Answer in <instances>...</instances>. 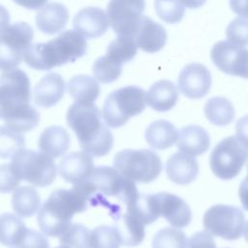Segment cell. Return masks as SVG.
<instances>
[{
    "instance_id": "6da1fadb",
    "label": "cell",
    "mask_w": 248,
    "mask_h": 248,
    "mask_svg": "<svg viewBox=\"0 0 248 248\" xmlns=\"http://www.w3.org/2000/svg\"><path fill=\"white\" fill-rule=\"evenodd\" d=\"M30 80L20 69L3 71L0 75V119L6 126L19 133L33 130L40 121V114L29 102Z\"/></svg>"
},
{
    "instance_id": "7a4b0ae2",
    "label": "cell",
    "mask_w": 248,
    "mask_h": 248,
    "mask_svg": "<svg viewBox=\"0 0 248 248\" xmlns=\"http://www.w3.org/2000/svg\"><path fill=\"white\" fill-rule=\"evenodd\" d=\"M74 187L86 199L88 205H102L109 210L113 219L138 196L136 182L115 168H95L90 178Z\"/></svg>"
},
{
    "instance_id": "3957f363",
    "label": "cell",
    "mask_w": 248,
    "mask_h": 248,
    "mask_svg": "<svg viewBox=\"0 0 248 248\" xmlns=\"http://www.w3.org/2000/svg\"><path fill=\"white\" fill-rule=\"evenodd\" d=\"M102 118L98 107L90 102H75L67 111V124L80 148L92 157L107 155L113 145V136Z\"/></svg>"
},
{
    "instance_id": "277c9868",
    "label": "cell",
    "mask_w": 248,
    "mask_h": 248,
    "mask_svg": "<svg viewBox=\"0 0 248 248\" xmlns=\"http://www.w3.org/2000/svg\"><path fill=\"white\" fill-rule=\"evenodd\" d=\"M87 50L83 36L74 30L61 32L46 43L31 44L23 59L26 65L38 71H48L54 67L75 62Z\"/></svg>"
},
{
    "instance_id": "5b68a950",
    "label": "cell",
    "mask_w": 248,
    "mask_h": 248,
    "mask_svg": "<svg viewBox=\"0 0 248 248\" xmlns=\"http://www.w3.org/2000/svg\"><path fill=\"white\" fill-rule=\"evenodd\" d=\"M87 207V201L75 187L55 190L39 210V227L46 235L59 237L70 226L74 215Z\"/></svg>"
},
{
    "instance_id": "8992f818",
    "label": "cell",
    "mask_w": 248,
    "mask_h": 248,
    "mask_svg": "<svg viewBox=\"0 0 248 248\" xmlns=\"http://www.w3.org/2000/svg\"><path fill=\"white\" fill-rule=\"evenodd\" d=\"M146 106L145 92L136 85H128L112 91L108 95L102 110L107 126L119 128L128 120L141 113Z\"/></svg>"
},
{
    "instance_id": "52a82bcc",
    "label": "cell",
    "mask_w": 248,
    "mask_h": 248,
    "mask_svg": "<svg viewBox=\"0 0 248 248\" xmlns=\"http://www.w3.org/2000/svg\"><path fill=\"white\" fill-rule=\"evenodd\" d=\"M114 168L134 182L149 183L162 171V161L158 154L149 149H125L113 160Z\"/></svg>"
},
{
    "instance_id": "ba28073f",
    "label": "cell",
    "mask_w": 248,
    "mask_h": 248,
    "mask_svg": "<svg viewBox=\"0 0 248 248\" xmlns=\"http://www.w3.org/2000/svg\"><path fill=\"white\" fill-rule=\"evenodd\" d=\"M12 159L21 180L37 187L48 186L56 178L57 167L53 158L42 151L22 149Z\"/></svg>"
},
{
    "instance_id": "9c48e42d",
    "label": "cell",
    "mask_w": 248,
    "mask_h": 248,
    "mask_svg": "<svg viewBox=\"0 0 248 248\" xmlns=\"http://www.w3.org/2000/svg\"><path fill=\"white\" fill-rule=\"evenodd\" d=\"M248 161V148L235 136L228 137L216 144L210 153L209 166L219 178L230 180L239 174Z\"/></svg>"
},
{
    "instance_id": "30bf717a",
    "label": "cell",
    "mask_w": 248,
    "mask_h": 248,
    "mask_svg": "<svg viewBox=\"0 0 248 248\" xmlns=\"http://www.w3.org/2000/svg\"><path fill=\"white\" fill-rule=\"evenodd\" d=\"M202 221L205 231L227 240L238 239L245 225L242 210L228 204H216L209 207L205 211Z\"/></svg>"
},
{
    "instance_id": "8fae6325",
    "label": "cell",
    "mask_w": 248,
    "mask_h": 248,
    "mask_svg": "<svg viewBox=\"0 0 248 248\" xmlns=\"http://www.w3.org/2000/svg\"><path fill=\"white\" fill-rule=\"evenodd\" d=\"M33 38V28L26 22L8 26L0 34V70L8 71L18 66Z\"/></svg>"
},
{
    "instance_id": "7c38bea8",
    "label": "cell",
    "mask_w": 248,
    "mask_h": 248,
    "mask_svg": "<svg viewBox=\"0 0 248 248\" xmlns=\"http://www.w3.org/2000/svg\"><path fill=\"white\" fill-rule=\"evenodd\" d=\"M144 8L145 0H110L107 16L114 33L134 37Z\"/></svg>"
},
{
    "instance_id": "4fadbf2b",
    "label": "cell",
    "mask_w": 248,
    "mask_h": 248,
    "mask_svg": "<svg viewBox=\"0 0 248 248\" xmlns=\"http://www.w3.org/2000/svg\"><path fill=\"white\" fill-rule=\"evenodd\" d=\"M210 58L223 73L248 78V49L244 46L219 41L212 46Z\"/></svg>"
},
{
    "instance_id": "5bb4252c",
    "label": "cell",
    "mask_w": 248,
    "mask_h": 248,
    "mask_svg": "<svg viewBox=\"0 0 248 248\" xmlns=\"http://www.w3.org/2000/svg\"><path fill=\"white\" fill-rule=\"evenodd\" d=\"M179 91L189 99L204 97L211 87V74L201 63H190L179 73L177 78Z\"/></svg>"
},
{
    "instance_id": "9a60e30c",
    "label": "cell",
    "mask_w": 248,
    "mask_h": 248,
    "mask_svg": "<svg viewBox=\"0 0 248 248\" xmlns=\"http://www.w3.org/2000/svg\"><path fill=\"white\" fill-rule=\"evenodd\" d=\"M92 156L84 151L72 152L63 157L58 166L61 177L74 185L88 180L94 170Z\"/></svg>"
},
{
    "instance_id": "2e32d148",
    "label": "cell",
    "mask_w": 248,
    "mask_h": 248,
    "mask_svg": "<svg viewBox=\"0 0 248 248\" xmlns=\"http://www.w3.org/2000/svg\"><path fill=\"white\" fill-rule=\"evenodd\" d=\"M109 26V21L104 10L97 7L83 8L73 19L74 29L87 39L103 36Z\"/></svg>"
},
{
    "instance_id": "e0dca14e",
    "label": "cell",
    "mask_w": 248,
    "mask_h": 248,
    "mask_svg": "<svg viewBox=\"0 0 248 248\" xmlns=\"http://www.w3.org/2000/svg\"><path fill=\"white\" fill-rule=\"evenodd\" d=\"M160 215L175 228H184L192 220V212L188 203L180 197L167 192L157 194Z\"/></svg>"
},
{
    "instance_id": "ac0fdd59",
    "label": "cell",
    "mask_w": 248,
    "mask_h": 248,
    "mask_svg": "<svg viewBox=\"0 0 248 248\" xmlns=\"http://www.w3.org/2000/svg\"><path fill=\"white\" fill-rule=\"evenodd\" d=\"M134 38L138 47L141 50L155 53L165 46L168 35L161 24L146 16H142Z\"/></svg>"
},
{
    "instance_id": "d6986e66",
    "label": "cell",
    "mask_w": 248,
    "mask_h": 248,
    "mask_svg": "<svg viewBox=\"0 0 248 248\" xmlns=\"http://www.w3.org/2000/svg\"><path fill=\"white\" fill-rule=\"evenodd\" d=\"M166 172L169 179L173 183L186 185L197 178L199 165L194 156L184 152H176L168 159Z\"/></svg>"
},
{
    "instance_id": "ffe728a7",
    "label": "cell",
    "mask_w": 248,
    "mask_h": 248,
    "mask_svg": "<svg viewBox=\"0 0 248 248\" xmlns=\"http://www.w3.org/2000/svg\"><path fill=\"white\" fill-rule=\"evenodd\" d=\"M66 83L57 73L44 76L35 85L34 102L41 108H50L56 105L63 97Z\"/></svg>"
},
{
    "instance_id": "44dd1931",
    "label": "cell",
    "mask_w": 248,
    "mask_h": 248,
    "mask_svg": "<svg viewBox=\"0 0 248 248\" xmlns=\"http://www.w3.org/2000/svg\"><path fill=\"white\" fill-rule=\"evenodd\" d=\"M35 20L39 30L47 35H54L65 28L69 20V12L63 4L51 2L37 13Z\"/></svg>"
},
{
    "instance_id": "7402d4cb",
    "label": "cell",
    "mask_w": 248,
    "mask_h": 248,
    "mask_svg": "<svg viewBox=\"0 0 248 248\" xmlns=\"http://www.w3.org/2000/svg\"><path fill=\"white\" fill-rule=\"evenodd\" d=\"M177 148L191 156L206 152L210 146V137L205 129L199 125H187L178 133Z\"/></svg>"
},
{
    "instance_id": "603a6c76",
    "label": "cell",
    "mask_w": 248,
    "mask_h": 248,
    "mask_svg": "<svg viewBox=\"0 0 248 248\" xmlns=\"http://www.w3.org/2000/svg\"><path fill=\"white\" fill-rule=\"evenodd\" d=\"M178 101V91L174 83L161 79L153 83L145 92V102L154 110L165 112L171 109Z\"/></svg>"
},
{
    "instance_id": "cb8c5ba5",
    "label": "cell",
    "mask_w": 248,
    "mask_h": 248,
    "mask_svg": "<svg viewBox=\"0 0 248 248\" xmlns=\"http://www.w3.org/2000/svg\"><path fill=\"white\" fill-rule=\"evenodd\" d=\"M70 136L61 126H50L46 128L38 141L39 149L52 158L64 155L70 147Z\"/></svg>"
},
{
    "instance_id": "d4e9b609",
    "label": "cell",
    "mask_w": 248,
    "mask_h": 248,
    "mask_svg": "<svg viewBox=\"0 0 248 248\" xmlns=\"http://www.w3.org/2000/svg\"><path fill=\"white\" fill-rule=\"evenodd\" d=\"M116 229L121 245L134 247L140 244L145 236L144 224L138 220L133 215L126 213H120L114 218Z\"/></svg>"
},
{
    "instance_id": "484cf974",
    "label": "cell",
    "mask_w": 248,
    "mask_h": 248,
    "mask_svg": "<svg viewBox=\"0 0 248 248\" xmlns=\"http://www.w3.org/2000/svg\"><path fill=\"white\" fill-rule=\"evenodd\" d=\"M178 139V131L168 120L160 119L152 122L146 128L145 140L154 149L163 150L172 146Z\"/></svg>"
},
{
    "instance_id": "4316f807",
    "label": "cell",
    "mask_w": 248,
    "mask_h": 248,
    "mask_svg": "<svg viewBox=\"0 0 248 248\" xmlns=\"http://www.w3.org/2000/svg\"><path fill=\"white\" fill-rule=\"evenodd\" d=\"M126 208V212L136 217L144 225L155 222L161 216L157 194H138Z\"/></svg>"
},
{
    "instance_id": "83f0119b",
    "label": "cell",
    "mask_w": 248,
    "mask_h": 248,
    "mask_svg": "<svg viewBox=\"0 0 248 248\" xmlns=\"http://www.w3.org/2000/svg\"><path fill=\"white\" fill-rule=\"evenodd\" d=\"M11 202L16 215L23 218L35 215L41 205L40 195L32 186L17 187L14 191Z\"/></svg>"
},
{
    "instance_id": "f1b7e54d",
    "label": "cell",
    "mask_w": 248,
    "mask_h": 248,
    "mask_svg": "<svg viewBox=\"0 0 248 248\" xmlns=\"http://www.w3.org/2000/svg\"><path fill=\"white\" fill-rule=\"evenodd\" d=\"M67 88L76 102L93 103L100 95V85L97 79L87 75H78L71 78Z\"/></svg>"
},
{
    "instance_id": "f546056e",
    "label": "cell",
    "mask_w": 248,
    "mask_h": 248,
    "mask_svg": "<svg viewBox=\"0 0 248 248\" xmlns=\"http://www.w3.org/2000/svg\"><path fill=\"white\" fill-rule=\"evenodd\" d=\"M27 228L18 215L3 213L0 215V243L16 248L24 236Z\"/></svg>"
},
{
    "instance_id": "4dcf8cb0",
    "label": "cell",
    "mask_w": 248,
    "mask_h": 248,
    "mask_svg": "<svg viewBox=\"0 0 248 248\" xmlns=\"http://www.w3.org/2000/svg\"><path fill=\"white\" fill-rule=\"evenodd\" d=\"M204 114L208 121L216 126H226L234 118V108L230 100L216 96L210 98L204 105Z\"/></svg>"
},
{
    "instance_id": "1f68e13d",
    "label": "cell",
    "mask_w": 248,
    "mask_h": 248,
    "mask_svg": "<svg viewBox=\"0 0 248 248\" xmlns=\"http://www.w3.org/2000/svg\"><path fill=\"white\" fill-rule=\"evenodd\" d=\"M138 48L133 36H118L108 44L106 56L112 62L122 66L136 56Z\"/></svg>"
},
{
    "instance_id": "d6a6232c",
    "label": "cell",
    "mask_w": 248,
    "mask_h": 248,
    "mask_svg": "<svg viewBox=\"0 0 248 248\" xmlns=\"http://www.w3.org/2000/svg\"><path fill=\"white\" fill-rule=\"evenodd\" d=\"M25 139L22 133L8 126H0V158L12 159L16 153L24 149Z\"/></svg>"
},
{
    "instance_id": "836d02e7",
    "label": "cell",
    "mask_w": 248,
    "mask_h": 248,
    "mask_svg": "<svg viewBox=\"0 0 248 248\" xmlns=\"http://www.w3.org/2000/svg\"><path fill=\"white\" fill-rule=\"evenodd\" d=\"M188 239L178 228H164L152 239V248H187Z\"/></svg>"
},
{
    "instance_id": "e575fe53",
    "label": "cell",
    "mask_w": 248,
    "mask_h": 248,
    "mask_svg": "<svg viewBox=\"0 0 248 248\" xmlns=\"http://www.w3.org/2000/svg\"><path fill=\"white\" fill-rule=\"evenodd\" d=\"M90 232L85 226L71 223L59 236V241L70 248H90Z\"/></svg>"
},
{
    "instance_id": "d590c367",
    "label": "cell",
    "mask_w": 248,
    "mask_h": 248,
    "mask_svg": "<svg viewBox=\"0 0 248 248\" xmlns=\"http://www.w3.org/2000/svg\"><path fill=\"white\" fill-rule=\"evenodd\" d=\"M121 241L114 227L99 226L90 232V248H119Z\"/></svg>"
},
{
    "instance_id": "8d00e7d4",
    "label": "cell",
    "mask_w": 248,
    "mask_h": 248,
    "mask_svg": "<svg viewBox=\"0 0 248 248\" xmlns=\"http://www.w3.org/2000/svg\"><path fill=\"white\" fill-rule=\"evenodd\" d=\"M92 72L94 78L102 83L115 81L122 73V66L112 62L106 55L99 57L93 64Z\"/></svg>"
},
{
    "instance_id": "74e56055",
    "label": "cell",
    "mask_w": 248,
    "mask_h": 248,
    "mask_svg": "<svg viewBox=\"0 0 248 248\" xmlns=\"http://www.w3.org/2000/svg\"><path fill=\"white\" fill-rule=\"evenodd\" d=\"M154 6L158 16L167 23H177L184 16L185 7L179 0H155Z\"/></svg>"
},
{
    "instance_id": "f35d334b",
    "label": "cell",
    "mask_w": 248,
    "mask_h": 248,
    "mask_svg": "<svg viewBox=\"0 0 248 248\" xmlns=\"http://www.w3.org/2000/svg\"><path fill=\"white\" fill-rule=\"evenodd\" d=\"M226 37L233 45L248 46V18L241 16L234 18L226 29Z\"/></svg>"
},
{
    "instance_id": "ab89813d",
    "label": "cell",
    "mask_w": 248,
    "mask_h": 248,
    "mask_svg": "<svg viewBox=\"0 0 248 248\" xmlns=\"http://www.w3.org/2000/svg\"><path fill=\"white\" fill-rule=\"evenodd\" d=\"M20 181L21 178L12 163L0 165V193L14 192Z\"/></svg>"
},
{
    "instance_id": "60d3db41",
    "label": "cell",
    "mask_w": 248,
    "mask_h": 248,
    "mask_svg": "<svg viewBox=\"0 0 248 248\" xmlns=\"http://www.w3.org/2000/svg\"><path fill=\"white\" fill-rule=\"evenodd\" d=\"M16 248H49V243L45 233L27 229Z\"/></svg>"
},
{
    "instance_id": "b9f144b4",
    "label": "cell",
    "mask_w": 248,
    "mask_h": 248,
    "mask_svg": "<svg viewBox=\"0 0 248 248\" xmlns=\"http://www.w3.org/2000/svg\"><path fill=\"white\" fill-rule=\"evenodd\" d=\"M187 248H216V245L211 233L207 231H201L190 237Z\"/></svg>"
},
{
    "instance_id": "7bdbcfd3",
    "label": "cell",
    "mask_w": 248,
    "mask_h": 248,
    "mask_svg": "<svg viewBox=\"0 0 248 248\" xmlns=\"http://www.w3.org/2000/svg\"><path fill=\"white\" fill-rule=\"evenodd\" d=\"M235 134L237 140L248 148V115L237 120L235 124Z\"/></svg>"
},
{
    "instance_id": "ee69618b",
    "label": "cell",
    "mask_w": 248,
    "mask_h": 248,
    "mask_svg": "<svg viewBox=\"0 0 248 248\" xmlns=\"http://www.w3.org/2000/svg\"><path fill=\"white\" fill-rule=\"evenodd\" d=\"M230 6L236 15L248 18V0H230Z\"/></svg>"
},
{
    "instance_id": "f6af8a7d",
    "label": "cell",
    "mask_w": 248,
    "mask_h": 248,
    "mask_svg": "<svg viewBox=\"0 0 248 248\" xmlns=\"http://www.w3.org/2000/svg\"><path fill=\"white\" fill-rule=\"evenodd\" d=\"M247 170H248V167H247ZM238 195H239V200L243 208L248 211V174L240 183Z\"/></svg>"
},
{
    "instance_id": "bcb514c9",
    "label": "cell",
    "mask_w": 248,
    "mask_h": 248,
    "mask_svg": "<svg viewBox=\"0 0 248 248\" xmlns=\"http://www.w3.org/2000/svg\"><path fill=\"white\" fill-rule=\"evenodd\" d=\"M17 5L29 9V10H37L42 8L47 0H13Z\"/></svg>"
},
{
    "instance_id": "7dc6e473",
    "label": "cell",
    "mask_w": 248,
    "mask_h": 248,
    "mask_svg": "<svg viewBox=\"0 0 248 248\" xmlns=\"http://www.w3.org/2000/svg\"><path fill=\"white\" fill-rule=\"evenodd\" d=\"M10 22V14L8 10L0 5V34L9 26Z\"/></svg>"
},
{
    "instance_id": "c3c4849f",
    "label": "cell",
    "mask_w": 248,
    "mask_h": 248,
    "mask_svg": "<svg viewBox=\"0 0 248 248\" xmlns=\"http://www.w3.org/2000/svg\"><path fill=\"white\" fill-rule=\"evenodd\" d=\"M179 1L185 8H189V9H198L206 2V0H179Z\"/></svg>"
},
{
    "instance_id": "681fc988",
    "label": "cell",
    "mask_w": 248,
    "mask_h": 248,
    "mask_svg": "<svg viewBox=\"0 0 248 248\" xmlns=\"http://www.w3.org/2000/svg\"><path fill=\"white\" fill-rule=\"evenodd\" d=\"M244 237H245V240L248 242V221L244 227Z\"/></svg>"
},
{
    "instance_id": "f907efd6",
    "label": "cell",
    "mask_w": 248,
    "mask_h": 248,
    "mask_svg": "<svg viewBox=\"0 0 248 248\" xmlns=\"http://www.w3.org/2000/svg\"><path fill=\"white\" fill-rule=\"evenodd\" d=\"M56 248H70V247H68V246H66V245H61V246L56 247Z\"/></svg>"
}]
</instances>
